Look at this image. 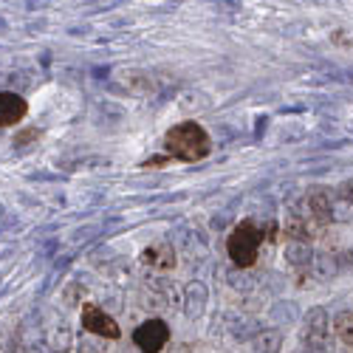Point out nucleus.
I'll use <instances>...</instances> for the list:
<instances>
[{"label": "nucleus", "instance_id": "nucleus-12", "mask_svg": "<svg viewBox=\"0 0 353 353\" xmlns=\"http://www.w3.org/2000/svg\"><path fill=\"white\" fill-rule=\"evenodd\" d=\"M334 336L350 350L353 347V311H339L334 316Z\"/></svg>", "mask_w": 353, "mask_h": 353}, {"label": "nucleus", "instance_id": "nucleus-9", "mask_svg": "<svg viewBox=\"0 0 353 353\" xmlns=\"http://www.w3.org/2000/svg\"><path fill=\"white\" fill-rule=\"evenodd\" d=\"M207 303H210V291L203 283H190L184 288V314L187 316H192V319L201 316L203 308H207Z\"/></svg>", "mask_w": 353, "mask_h": 353}, {"label": "nucleus", "instance_id": "nucleus-10", "mask_svg": "<svg viewBox=\"0 0 353 353\" xmlns=\"http://www.w3.org/2000/svg\"><path fill=\"white\" fill-rule=\"evenodd\" d=\"M285 260L294 269H308L314 263L311 241H285Z\"/></svg>", "mask_w": 353, "mask_h": 353}, {"label": "nucleus", "instance_id": "nucleus-16", "mask_svg": "<svg viewBox=\"0 0 353 353\" xmlns=\"http://www.w3.org/2000/svg\"><path fill=\"white\" fill-rule=\"evenodd\" d=\"M40 136V130H28V133H20L17 136V144H23V141H34Z\"/></svg>", "mask_w": 353, "mask_h": 353}, {"label": "nucleus", "instance_id": "nucleus-15", "mask_svg": "<svg viewBox=\"0 0 353 353\" xmlns=\"http://www.w3.org/2000/svg\"><path fill=\"white\" fill-rule=\"evenodd\" d=\"M336 257H339V272L353 269V249H350V252H339Z\"/></svg>", "mask_w": 353, "mask_h": 353}, {"label": "nucleus", "instance_id": "nucleus-2", "mask_svg": "<svg viewBox=\"0 0 353 353\" xmlns=\"http://www.w3.org/2000/svg\"><path fill=\"white\" fill-rule=\"evenodd\" d=\"M266 241L263 234V226H257L254 221H241L238 226L232 229L229 241H226V252H229V260L234 263L238 269H252L257 263V254H260V243Z\"/></svg>", "mask_w": 353, "mask_h": 353}, {"label": "nucleus", "instance_id": "nucleus-5", "mask_svg": "<svg viewBox=\"0 0 353 353\" xmlns=\"http://www.w3.org/2000/svg\"><path fill=\"white\" fill-rule=\"evenodd\" d=\"M170 342V328L164 319H147L133 331V345L141 353H161Z\"/></svg>", "mask_w": 353, "mask_h": 353}, {"label": "nucleus", "instance_id": "nucleus-17", "mask_svg": "<svg viewBox=\"0 0 353 353\" xmlns=\"http://www.w3.org/2000/svg\"><path fill=\"white\" fill-rule=\"evenodd\" d=\"M339 192H342V195H339L342 201H353V184H342Z\"/></svg>", "mask_w": 353, "mask_h": 353}, {"label": "nucleus", "instance_id": "nucleus-19", "mask_svg": "<svg viewBox=\"0 0 353 353\" xmlns=\"http://www.w3.org/2000/svg\"><path fill=\"white\" fill-rule=\"evenodd\" d=\"M57 350H68V334L60 331V342H57Z\"/></svg>", "mask_w": 353, "mask_h": 353}, {"label": "nucleus", "instance_id": "nucleus-18", "mask_svg": "<svg viewBox=\"0 0 353 353\" xmlns=\"http://www.w3.org/2000/svg\"><path fill=\"white\" fill-rule=\"evenodd\" d=\"M170 353H192V345H187V342L172 345V347H170Z\"/></svg>", "mask_w": 353, "mask_h": 353}, {"label": "nucleus", "instance_id": "nucleus-4", "mask_svg": "<svg viewBox=\"0 0 353 353\" xmlns=\"http://www.w3.org/2000/svg\"><path fill=\"white\" fill-rule=\"evenodd\" d=\"M79 322H82V328H85L88 334H97V336H102V339H119V336H122L119 322H116L105 308H99V305H94V303L82 305Z\"/></svg>", "mask_w": 353, "mask_h": 353}, {"label": "nucleus", "instance_id": "nucleus-8", "mask_svg": "<svg viewBox=\"0 0 353 353\" xmlns=\"http://www.w3.org/2000/svg\"><path fill=\"white\" fill-rule=\"evenodd\" d=\"M141 263H144V266H150V269H156V272H167V269L175 266V249L170 243L159 241V243L147 246L141 252Z\"/></svg>", "mask_w": 353, "mask_h": 353}, {"label": "nucleus", "instance_id": "nucleus-11", "mask_svg": "<svg viewBox=\"0 0 353 353\" xmlns=\"http://www.w3.org/2000/svg\"><path fill=\"white\" fill-rule=\"evenodd\" d=\"M254 353H280L283 350V334L277 328H263L252 336Z\"/></svg>", "mask_w": 353, "mask_h": 353}, {"label": "nucleus", "instance_id": "nucleus-13", "mask_svg": "<svg viewBox=\"0 0 353 353\" xmlns=\"http://www.w3.org/2000/svg\"><path fill=\"white\" fill-rule=\"evenodd\" d=\"M314 274L319 277V280H328V277H334V274H339V257L336 254H314Z\"/></svg>", "mask_w": 353, "mask_h": 353}, {"label": "nucleus", "instance_id": "nucleus-1", "mask_svg": "<svg viewBox=\"0 0 353 353\" xmlns=\"http://www.w3.org/2000/svg\"><path fill=\"white\" fill-rule=\"evenodd\" d=\"M164 153L179 161H201L212 153V139L198 122H181L167 130L164 136Z\"/></svg>", "mask_w": 353, "mask_h": 353}, {"label": "nucleus", "instance_id": "nucleus-3", "mask_svg": "<svg viewBox=\"0 0 353 353\" xmlns=\"http://www.w3.org/2000/svg\"><path fill=\"white\" fill-rule=\"evenodd\" d=\"M331 319H328V311L322 305H314L305 311L303 316V331H300V339L305 345V350H328L331 353Z\"/></svg>", "mask_w": 353, "mask_h": 353}, {"label": "nucleus", "instance_id": "nucleus-14", "mask_svg": "<svg viewBox=\"0 0 353 353\" xmlns=\"http://www.w3.org/2000/svg\"><path fill=\"white\" fill-rule=\"evenodd\" d=\"M274 319H283V322H291L297 319V311H294L291 303H283V305H274Z\"/></svg>", "mask_w": 353, "mask_h": 353}, {"label": "nucleus", "instance_id": "nucleus-7", "mask_svg": "<svg viewBox=\"0 0 353 353\" xmlns=\"http://www.w3.org/2000/svg\"><path fill=\"white\" fill-rule=\"evenodd\" d=\"M305 203H308V221H311V226L331 223L334 210H331V192L328 190H311L305 195Z\"/></svg>", "mask_w": 353, "mask_h": 353}, {"label": "nucleus", "instance_id": "nucleus-6", "mask_svg": "<svg viewBox=\"0 0 353 353\" xmlns=\"http://www.w3.org/2000/svg\"><path fill=\"white\" fill-rule=\"evenodd\" d=\"M26 113H28V102L20 94H12V91L0 94V128L20 125L26 119Z\"/></svg>", "mask_w": 353, "mask_h": 353}]
</instances>
